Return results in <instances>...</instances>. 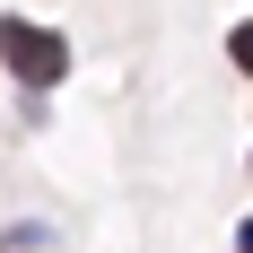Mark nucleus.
I'll return each mask as SVG.
<instances>
[{
  "mask_svg": "<svg viewBox=\"0 0 253 253\" xmlns=\"http://www.w3.org/2000/svg\"><path fill=\"white\" fill-rule=\"evenodd\" d=\"M0 61H9L26 87H52V79H70V44H61L52 26H26V18H0Z\"/></svg>",
  "mask_w": 253,
  "mask_h": 253,
  "instance_id": "nucleus-1",
  "label": "nucleus"
},
{
  "mask_svg": "<svg viewBox=\"0 0 253 253\" xmlns=\"http://www.w3.org/2000/svg\"><path fill=\"white\" fill-rule=\"evenodd\" d=\"M236 70H253V26H236Z\"/></svg>",
  "mask_w": 253,
  "mask_h": 253,
  "instance_id": "nucleus-2",
  "label": "nucleus"
}]
</instances>
